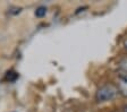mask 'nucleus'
I'll list each match as a JSON object with an SVG mask.
<instances>
[{
    "instance_id": "obj_7",
    "label": "nucleus",
    "mask_w": 127,
    "mask_h": 112,
    "mask_svg": "<svg viewBox=\"0 0 127 112\" xmlns=\"http://www.w3.org/2000/svg\"><path fill=\"white\" fill-rule=\"evenodd\" d=\"M112 112H118V111H112Z\"/></svg>"
},
{
    "instance_id": "obj_2",
    "label": "nucleus",
    "mask_w": 127,
    "mask_h": 112,
    "mask_svg": "<svg viewBox=\"0 0 127 112\" xmlns=\"http://www.w3.org/2000/svg\"><path fill=\"white\" fill-rule=\"evenodd\" d=\"M117 90L118 93L124 97H127V75L120 74L117 78Z\"/></svg>"
},
{
    "instance_id": "obj_5",
    "label": "nucleus",
    "mask_w": 127,
    "mask_h": 112,
    "mask_svg": "<svg viewBox=\"0 0 127 112\" xmlns=\"http://www.w3.org/2000/svg\"><path fill=\"white\" fill-rule=\"evenodd\" d=\"M124 46H125V49H126V50H127V37H126V39H125V40H124Z\"/></svg>"
},
{
    "instance_id": "obj_3",
    "label": "nucleus",
    "mask_w": 127,
    "mask_h": 112,
    "mask_svg": "<svg viewBox=\"0 0 127 112\" xmlns=\"http://www.w3.org/2000/svg\"><path fill=\"white\" fill-rule=\"evenodd\" d=\"M119 68L124 75H127V57H123L119 60Z\"/></svg>"
},
{
    "instance_id": "obj_1",
    "label": "nucleus",
    "mask_w": 127,
    "mask_h": 112,
    "mask_svg": "<svg viewBox=\"0 0 127 112\" xmlns=\"http://www.w3.org/2000/svg\"><path fill=\"white\" fill-rule=\"evenodd\" d=\"M118 90L117 86L112 84H104L99 88L95 93V100L98 102H108L117 97L118 95Z\"/></svg>"
},
{
    "instance_id": "obj_4",
    "label": "nucleus",
    "mask_w": 127,
    "mask_h": 112,
    "mask_svg": "<svg viewBox=\"0 0 127 112\" xmlns=\"http://www.w3.org/2000/svg\"><path fill=\"white\" fill-rule=\"evenodd\" d=\"M45 14H47V8L43 7V6L39 7V8L35 10V16L36 17H43V16H45Z\"/></svg>"
},
{
    "instance_id": "obj_6",
    "label": "nucleus",
    "mask_w": 127,
    "mask_h": 112,
    "mask_svg": "<svg viewBox=\"0 0 127 112\" xmlns=\"http://www.w3.org/2000/svg\"><path fill=\"white\" fill-rule=\"evenodd\" d=\"M123 112H127V104H125L123 107Z\"/></svg>"
}]
</instances>
